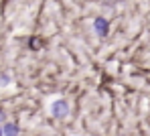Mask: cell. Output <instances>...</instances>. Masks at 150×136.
Masks as SVG:
<instances>
[{"label":"cell","mask_w":150,"mask_h":136,"mask_svg":"<svg viewBox=\"0 0 150 136\" xmlns=\"http://www.w3.org/2000/svg\"><path fill=\"white\" fill-rule=\"evenodd\" d=\"M67 112H69V104H67L65 100H57V102H53V106H51V114H53L55 118H63V116H67Z\"/></svg>","instance_id":"cell-1"},{"label":"cell","mask_w":150,"mask_h":136,"mask_svg":"<svg viewBox=\"0 0 150 136\" xmlns=\"http://www.w3.org/2000/svg\"><path fill=\"white\" fill-rule=\"evenodd\" d=\"M93 27H96V33H98L100 37H105V35H108V30H110V25H108V21H105V18H96Z\"/></svg>","instance_id":"cell-2"},{"label":"cell","mask_w":150,"mask_h":136,"mask_svg":"<svg viewBox=\"0 0 150 136\" xmlns=\"http://www.w3.org/2000/svg\"><path fill=\"white\" fill-rule=\"evenodd\" d=\"M2 134L4 136H16L18 134V126H16V124H4Z\"/></svg>","instance_id":"cell-3"},{"label":"cell","mask_w":150,"mask_h":136,"mask_svg":"<svg viewBox=\"0 0 150 136\" xmlns=\"http://www.w3.org/2000/svg\"><path fill=\"white\" fill-rule=\"evenodd\" d=\"M2 118H4V114H0V120H2Z\"/></svg>","instance_id":"cell-4"},{"label":"cell","mask_w":150,"mask_h":136,"mask_svg":"<svg viewBox=\"0 0 150 136\" xmlns=\"http://www.w3.org/2000/svg\"><path fill=\"white\" fill-rule=\"evenodd\" d=\"M0 136H4V134H2V128H0Z\"/></svg>","instance_id":"cell-5"}]
</instances>
